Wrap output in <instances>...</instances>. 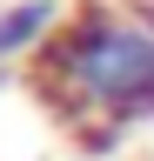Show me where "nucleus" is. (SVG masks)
Returning <instances> with one entry per match:
<instances>
[{
	"label": "nucleus",
	"mask_w": 154,
	"mask_h": 161,
	"mask_svg": "<svg viewBox=\"0 0 154 161\" xmlns=\"http://www.w3.org/2000/svg\"><path fill=\"white\" fill-rule=\"evenodd\" d=\"M61 0H13V7H0V67L7 60H34L47 47V34L61 27Z\"/></svg>",
	"instance_id": "2"
},
{
	"label": "nucleus",
	"mask_w": 154,
	"mask_h": 161,
	"mask_svg": "<svg viewBox=\"0 0 154 161\" xmlns=\"http://www.w3.org/2000/svg\"><path fill=\"white\" fill-rule=\"evenodd\" d=\"M0 80H7V67H0Z\"/></svg>",
	"instance_id": "3"
},
{
	"label": "nucleus",
	"mask_w": 154,
	"mask_h": 161,
	"mask_svg": "<svg viewBox=\"0 0 154 161\" xmlns=\"http://www.w3.org/2000/svg\"><path fill=\"white\" fill-rule=\"evenodd\" d=\"M27 87L81 154H121L127 128L154 121V0H74L27 60Z\"/></svg>",
	"instance_id": "1"
}]
</instances>
